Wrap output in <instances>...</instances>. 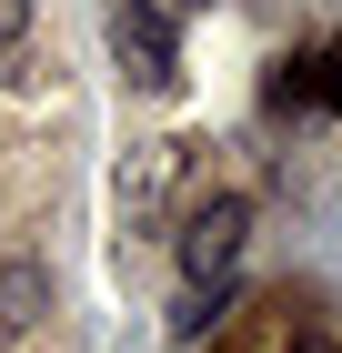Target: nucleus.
I'll list each match as a JSON object with an SVG mask.
<instances>
[{"label": "nucleus", "instance_id": "obj_1", "mask_svg": "<svg viewBox=\"0 0 342 353\" xmlns=\"http://www.w3.org/2000/svg\"><path fill=\"white\" fill-rule=\"evenodd\" d=\"M182 10H171V0H121V10H111V51H121V71H131L141 91H171L182 81Z\"/></svg>", "mask_w": 342, "mask_h": 353}, {"label": "nucleus", "instance_id": "obj_2", "mask_svg": "<svg viewBox=\"0 0 342 353\" xmlns=\"http://www.w3.org/2000/svg\"><path fill=\"white\" fill-rule=\"evenodd\" d=\"M242 232H252V202H232V192L202 202L191 232H182V272H191V283H222V272L242 263Z\"/></svg>", "mask_w": 342, "mask_h": 353}, {"label": "nucleus", "instance_id": "obj_3", "mask_svg": "<svg viewBox=\"0 0 342 353\" xmlns=\"http://www.w3.org/2000/svg\"><path fill=\"white\" fill-rule=\"evenodd\" d=\"M41 313H51V263L10 243V252H0V333H30Z\"/></svg>", "mask_w": 342, "mask_h": 353}, {"label": "nucleus", "instance_id": "obj_4", "mask_svg": "<svg viewBox=\"0 0 342 353\" xmlns=\"http://www.w3.org/2000/svg\"><path fill=\"white\" fill-rule=\"evenodd\" d=\"M222 313H232V283H191V293L171 303V343H202Z\"/></svg>", "mask_w": 342, "mask_h": 353}, {"label": "nucleus", "instance_id": "obj_5", "mask_svg": "<svg viewBox=\"0 0 342 353\" xmlns=\"http://www.w3.org/2000/svg\"><path fill=\"white\" fill-rule=\"evenodd\" d=\"M21 30H30V0H0V51H21Z\"/></svg>", "mask_w": 342, "mask_h": 353}, {"label": "nucleus", "instance_id": "obj_6", "mask_svg": "<svg viewBox=\"0 0 342 353\" xmlns=\"http://www.w3.org/2000/svg\"><path fill=\"white\" fill-rule=\"evenodd\" d=\"M171 10H202V0H171Z\"/></svg>", "mask_w": 342, "mask_h": 353}]
</instances>
